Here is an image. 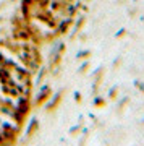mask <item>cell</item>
Instances as JSON below:
<instances>
[{
    "mask_svg": "<svg viewBox=\"0 0 144 146\" xmlns=\"http://www.w3.org/2000/svg\"><path fill=\"white\" fill-rule=\"evenodd\" d=\"M115 96H117V89H112V91H110V98H115Z\"/></svg>",
    "mask_w": 144,
    "mask_h": 146,
    "instance_id": "obj_11",
    "label": "cell"
},
{
    "mask_svg": "<svg viewBox=\"0 0 144 146\" xmlns=\"http://www.w3.org/2000/svg\"><path fill=\"white\" fill-rule=\"evenodd\" d=\"M26 117L28 115L24 114V112H21V110H18V109H15L13 112H11V115H10V119L15 122L18 127H21V125H24V122H26Z\"/></svg>",
    "mask_w": 144,
    "mask_h": 146,
    "instance_id": "obj_4",
    "label": "cell"
},
{
    "mask_svg": "<svg viewBox=\"0 0 144 146\" xmlns=\"http://www.w3.org/2000/svg\"><path fill=\"white\" fill-rule=\"evenodd\" d=\"M89 54H91L89 50H84V52H79V54H78V58H88V57H89Z\"/></svg>",
    "mask_w": 144,
    "mask_h": 146,
    "instance_id": "obj_8",
    "label": "cell"
},
{
    "mask_svg": "<svg viewBox=\"0 0 144 146\" xmlns=\"http://www.w3.org/2000/svg\"><path fill=\"white\" fill-rule=\"evenodd\" d=\"M60 99H62V93H57L55 98L49 102V107H47V110H52V109H57V106L60 104Z\"/></svg>",
    "mask_w": 144,
    "mask_h": 146,
    "instance_id": "obj_6",
    "label": "cell"
},
{
    "mask_svg": "<svg viewBox=\"0 0 144 146\" xmlns=\"http://www.w3.org/2000/svg\"><path fill=\"white\" fill-rule=\"evenodd\" d=\"M15 109L21 110V112H24V114L28 115V114H29V110H31V102H29V98H28V96H20V98H16Z\"/></svg>",
    "mask_w": 144,
    "mask_h": 146,
    "instance_id": "obj_2",
    "label": "cell"
},
{
    "mask_svg": "<svg viewBox=\"0 0 144 146\" xmlns=\"http://www.w3.org/2000/svg\"><path fill=\"white\" fill-rule=\"evenodd\" d=\"M37 128H39V122H37V119H32L31 122H29V125H28V130H26V136H28V138H31L32 135H36Z\"/></svg>",
    "mask_w": 144,
    "mask_h": 146,
    "instance_id": "obj_5",
    "label": "cell"
},
{
    "mask_svg": "<svg viewBox=\"0 0 144 146\" xmlns=\"http://www.w3.org/2000/svg\"><path fill=\"white\" fill-rule=\"evenodd\" d=\"M88 68H89V62H84L81 65V68H79V73H84V72H88Z\"/></svg>",
    "mask_w": 144,
    "mask_h": 146,
    "instance_id": "obj_7",
    "label": "cell"
},
{
    "mask_svg": "<svg viewBox=\"0 0 144 146\" xmlns=\"http://www.w3.org/2000/svg\"><path fill=\"white\" fill-rule=\"evenodd\" d=\"M122 36H125V29H122L120 33H117V37H122Z\"/></svg>",
    "mask_w": 144,
    "mask_h": 146,
    "instance_id": "obj_12",
    "label": "cell"
},
{
    "mask_svg": "<svg viewBox=\"0 0 144 146\" xmlns=\"http://www.w3.org/2000/svg\"><path fill=\"white\" fill-rule=\"evenodd\" d=\"M50 94H52V89H50V86L49 84H44L41 89H39V94H37V98H36V102L34 104L37 106V107H41L44 102H46L49 98H50Z\"/></svg>",
    "mask_w": 144,
    "mask_h": 146,
    "instance_id": "obj_1",
    "label": "cell"
},
{
    "mask_svg": "<svg viewBox=\"0 0 144 146\" xmlns=\"http://www.w3.org/2000/svg\"><path fill=\"white\" fill-rule=\"evenodd\" d=\"M94 104L97 106V107H102V104H105V101H104V99H100V98H97V99L94 101Z\"/></svg>",
    "mask_w": 144,
    "mask_h": 146,
    "instance_id": "obj_9",
    "label": "cell"
},
{
    "mask_svg": "<svg viewBox=\"0 0 144 146\" xmlns=\"http://www.w3.org/2000/svg\"><path fill=\"white\" fill-rule=\"evenodd\" d=\"M75 101H76V102H81L83 101V96L79 93H75Z\"/></svg>",
    "mask_w": 144,
    "mask_h": 146,
    "instance_id": "obj_10",
    "label": "cell"
},
{
    "mask_svg": "<svg viewBox=\"0 0 144 146\" xmlns=\"http://www.w3.org/2000/svg\"><path fill=\"white\" fill-rule=\"evenodd\" d=\"M73 20H75V16H67L65 20L60 21V23H58V26H57L58 34H67V33L70 31L71 25H73Z\"/></svg>",
    "mask_w": 144,
    "mask_h": 146,
    "instance_id": "obj_3",
    "label": "cell"
}]
</instances>
